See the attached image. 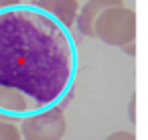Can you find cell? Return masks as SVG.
Returning a JSON list of instances; mask_svg holds the SVG:
<instances>
[{
    "label": "cell",
    "instance_id": "cell-7",
    "mask_svg": "<svg viewBox=\"0 0 148 140\" xmlns=\"http://www.w3.org/2000/svg\"><path fill=\"white\" fill-rule=\"evenodd\" d=\"M106 140H136L134 132H128V130H118V132H112Z\"/></svg>",
    "mask_w": 148,
    "mask_h": 140
},
{
    "label": "cell",
    "instance_id": "cell-4",
    "mask_svg": "<svg viewBox=\"0 0 148 140\" xmlns=\"http://www.w3.org/2000/svg\"><path fill=\"white\" fill-rule=\"evenodd\" d=\"M112 6H122V0H87L83 6H79L77 16H75V27L81 35L93 37V23L95 19Z\"/></svg>",
    "mask_w": 148,
    "mask_h": 140
},
{
    "label": "cell",
    "instance_id": "cell-3",
    "mask_svg": "<svg viewBox=\"0 0 148 140\" xmlns=\"http://www.w3.org/2000/svg\"><path fill=\"white\" fill-rule=\"evenodd\" d=\"M21 140H63L67 132V120L59 106L41 110L21 120Z\"/></svg>",
    "mask_w": 148,
    "mask_h": 140
},
{
    "label": "cell",
    "instance_id": "cell-5",
    "mask_svg": "<svg viewBox=\"0 0 148 140\" xmlns=\"http://www.w3.org/2000/svg\"><path fill=\"white\" fill-rule=\"evenodd\" d=\"M33 4L39 6L41 10L49 12L53 19H57L67 29L75 25V16H77V10H79L77 0H35Z\"/></svg>",
    "mask_w": 148,
    "mask_h": 140
},
{
    "label": "cell",
    "instance_id": "cell-9",
    "mask_svg": "<svg viewBox=\"0 0 148 140\" xmlns=\"http://www.w3.org/2000/svg\"><path fill=\"white\" fill-rule=\"evenodd\" d=\"M122 49H124L128 55H134V53H136V49H134V43H128V45H124Z\"/></svg>",
    "mask_w": 148,
    "mask_h": 140
},
{
    "label": "cell",
    "instance_id": "cell-10",
    "mask_svg": "<svg viewBox=\"0 0 148 140\" xmlns=\"http://www.w3.org/2000/svg\"><path fill=\"white\" fill-rule=\"evenodd\" d=\"M130 120L134 122V100L130 102Z\"/></svg>",
    "mask_w": 148,
    "mask_h": 140
},
{
    "label": "cell",
    "instance_id": "cell-2",
    "mask_svg": "<svg viewBox=\"0 0 148 140\" xmlns=\"http://www.w3.org/2000/svg\"><path fill=\"white\" fill-rule=\"evenodd\" d=\"M93 37L110 47H124L136 39V12L128 6L106 8L93 23Z\"/></svg>",
    "mask_w": 148,
    "mask_h": 140
},
{
    "label": "cell",
    "instance_id": "cell-1",
    "mask_svg": "<svg viewBox=\"0 0 148 140\" xmlns=\"http://www.w3.org/2000/svg\"><path fill=\"white\" fill-rule=\"evenodd\" d=\"M77 59L71 31L49 12L23 2L0 10V85L25 95L35 114L69 95Z\"/></svg>",
    "mask_w": 148,
    "mask_h": 140
},
{
    "label": "cell",
    "instance_id": "cell-8",
    "mask_svg": "<svg viewBox=\"0 0 148 140\" xmlns=\"http://www.w3.org/2000/svg\"><path fill=\"white\" fill-rule=\"evenodd\" d=\"M21 4V0H0V10L2 8H10V6H16Z\"/></svg>",
    "mask_w": 148,
    "mask_h": 140
},
{
    "label": "cell",
    "instance_id": "cell-6",
    "mask_svg": "<svg viewBox=\"0 0 148 140\" xmlns=\"http://www.w3.org/2000/svg\"><path fill=\"white\" fill-rule=\"evenodd\" d=\"M0 140H21L18 126L8 120H0Z\"/></svg>",
    "mask_w": 148,
    "mask_h": 140
}]
</instances>
